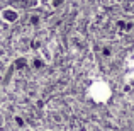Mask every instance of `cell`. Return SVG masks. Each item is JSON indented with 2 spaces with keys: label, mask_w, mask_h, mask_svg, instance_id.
I'll return each mask as SVG.
<instances>
[{
  "label": "cell",
  "mask_w": 134,
  "mask_h": 131,
  "mask_svg": "<svg viewBox=\"0 0 134 131\" xmlns=\"http://www.w3.org/2000/svg\"><path fill=\"white\" fill-rule=\"evenodd\" d=\"M2 17L5 20H9V22H15V20L19 19V12H17L15 9H5L2 12Z\"/></svg>",
  "instance_id": "6da1fadb"
}]
</instances>
